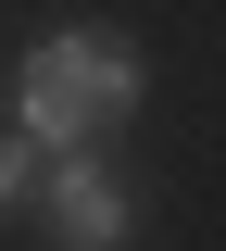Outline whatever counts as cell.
<instances>
[{
  "mask_svg": "<svg viewBox=\"0 0 226 251\" xmlns=\"http://www.w3.org/2000/svg\"><path fill=\"white\" fill-rule=\"evenodd\" d=\"M138 88H151V75H138V50L63 25V38H38V50L13 63V138H25V151H75V138H88V126H113Z\"/></svg>",
  "mask_w": 226,
  "mask_h": 251,
  "instance_id": "1",
  "label": "cell"
},
{
  "mask_svg": "<svg viewBox=\"0 0 226 251\" xmlns=\"http://www.w3.org/2000/svg\"><path fill=\"white\" fill-rule=\"evenodd\" d=\"M50 239L63 251H138V188H113L100 163H63L50 176Z\"/></svg>",
  "mask_w": 226,
  "mask_h": 251,
  "instance_id": "2",
  "label": "cell"
},
{
  "mask_svg": "<svg viewBox=\"0 0 226 251\" xmlns=\"http://www.w3.org/2000/svg\"><path fill=\"white\" fill-rule=\"evenodd\" d=\"M0 201H25V138H0Z\"/></svg>",
  "mask_w": 226,
  "mask_h": 251,
  "instance_id": "3",
  "label": "cell"
}]
</instances>
